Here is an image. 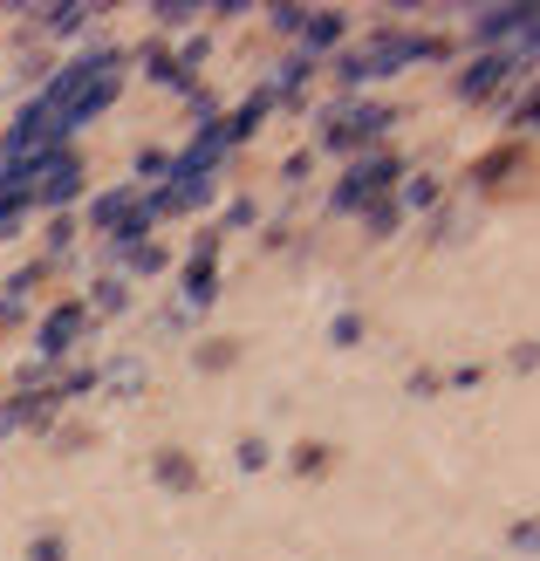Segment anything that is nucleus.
<instances>
[{
	"mask_svg": "<svg viewBox=\"0 0 540 561\" xmlns=\"http://www.w3.org/2000/svg\"><path fill=\"white\" fill-rule=\"evenodd\" d=\"M158 466H164V486H192V480H198V466H185L179 453H164Z\"/></svg>",
	"mask_w": 540,
	"mask_h": 561,
	"instance_id": "1",
	"label": "nucleus"
}]
</instances>
